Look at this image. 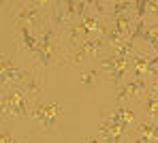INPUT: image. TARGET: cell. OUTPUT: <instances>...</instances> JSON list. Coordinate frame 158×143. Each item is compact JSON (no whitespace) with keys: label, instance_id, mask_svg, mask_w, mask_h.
<instances>
[{"label":"cell","instance_id":"obj_17","mask_svg":"<svg viewBox=\"0 0 158 143\" xmlns=\"http://www.w3.org/2000/svg\"><path fill=\"white\" fill-rule=\"evenodd\" d=\"M132 143H143V139H141V137H137V139H135Z\"/></svg>","mask_w":158,"mask_h":143},{"label":"cell","instance_id":"obj_13","mask_svg":"<svg viewBox=\"0 0 158 143\" xmlns=\"http://www.w3.org/2000/svg\"><path fill=\"white\" fill-rule=\"evenodd\" d=\"M96 77H98V68H88V71L81 75V79H79V81H81L85 88H90L94 81H96Z\"/></svg>","mask_w":158,"mask_h":143},{"label":"cell","instance_id":"obj_5","mask_svg":"<svg viewBox=\"0 0 158 143\" xmlns=\"http://www.w3.org/2000/svg\"><path fill=\"white\" fill-rule=\"evenodd\" d=\"M47 22L56 32H62L66 26L75 24L71 22L66 9H64V0H49V11H47Z\"/></svg>","mask_w":158,"mask_h":143},{"label":"cell","instance_id":"obj_4","mask_svg":"<svg viewBox=\"0 0 158 143\" xmlns=\"http://www.w3.org/2000/svg\"><path fill=\"white\" fill-rule=\"evenodd\" d=\"M101 122H115V124H122L126 128H135V124L139 122V107L137 105H105L101 109V115H98Z\"/></svg>","mask_w":158,"mask_h":143},{"label":"cell","instance_id":"obj_6","mask_svg":"<svg viewBox=\"0 0 158 143\" xmlns=\"http://www.w3.org/2000/svg\"><path fill=\"white\" fill-rule=\"evenodd\" d=\"M60 41H62V51H64V56H69V54H73L75 49L81 47V43L85 41V34L81 32L79 28V24H71V26H66V28L60 32ZM64 60V58H62Z\"/></svg>","mask_w":158,"mask_h":143},{"label":"cell","instance_id":"obj_1","mask_svg":"<svg viewBox=\"0 0 158 143\" xmlns=\"http://www.w3.org/2000/svg\"><path fill=\"white\" fill-rule=\"evenodd\" d=\"M34 103L22 92L19 86H9L0 90V122L11 120H28L32 113Z\"/></svg>","mask_w":158,"mask_h":143},{"label":"cell","instance_id":"obj_16","mask_svg":"<svg viewBox=\"0 0 158 143\" xmlns=\"http://www.w3.org/2000/svg\"><path fill=\"white\" fill-rule=\"evenodd\" d=\"M9 4H11L9 0H0V9H2V6H9Z\"/></svg>","mask_w":158,"mask_h":143},{"label":"cell","instance_id":"obj_8","mask_svg":"<svg viewBox=\"0 0 158 143\" xmlns=\"http://www.w3.org/2000/svg\"><path fill=\"white\" fill-rule=\"evenodd\" d=\"M131 128L122 126V124H115V122H101L98 120V135L103 143H122L128 137Z\"/></svg>","mask_w":158,"mask_h":143},{"label":"cell","instance_id":"obj_2","mask_svg":"<svg viewBox=\"0 0 158 143\" xmlns=\"http://www.w3.org/2000/svg\"><path fill=\"white\" fill-rule=\"evenodd\" d=\"M15 17L13 24L17 26H26V28L39 30L47 24V11H49V0H28V2H15Z\"/></svg>","mask_w":158,"mask_h":143},{"label":"cell","instance_id":"obj_12","mask_svg":"<svg viewBox=\"0 0 158 143\" xmlns=\"http://www.w3.org/2000/svg\"><path fill=\"white\" fill-rule=\"evenodd\" d=\"M132 15H135V19H148V0H137Z\"/></svg>","mask_w":158,"mask_h":143},{"label":"cell","instance_id":"obj_10","mask_svg":"<svg viewBox=\"0 0 158 143\" xmlns=\"http://www.w3.org/2000/svg\"><path fill=\"white\" fill-rule=\"evenodd\" d=\"M90 11L101 17V19H109L111 15V2H105V0H90Z\"/></svg>","mask_w":158,"mask_h":143},{"label":"cell","instance_id":"obj_14","mask_svg":"<svg viewBox=\"0 0 158 143\" xmlns=\"http://www.w3.org/2000/svg\"><path fill=\"white\" fill-rule=\"evenodd\" d=\"M15 64H13V60L6 56V54H0V75H4L6 71H11Z\"/></svg>","mask_w":158,"mask_h":143},{"label":"cell","instance_id":"obj_7","mask_svg":"<svg viewBox=\"0 0 158 143\" xmlns=\"http://www.w3.org/2000/svg\"><path fill=\"white\" fill-rule=\"evenodd\" d=\"M15 47L26 54V56L34 58L39 51V45H36V32L34 30L26 28V26H17L15 28Z\"/></svg>","mask_w":158,"mask_h":143},{"label":"cell","instance_id":"obj_9","mask_svg":"<svg viewBox=\"0 0 158 143\" xmlns=\"http://www.w3.org/2000/svg\"><path fill=\"white\" fill-rule=\"evenodd\" d=\"M19 88H22V92L26 94L34 105H36V103H41V100H43V96L47 94V88H45V84H43V79L39 77V71H36V68L32 71V75H30V77H28Z\"/></svg>","mask_w":158,"mask_h":143},{"label":"cell","instance_id":"obj_3","mask_svg":"<svg viewBox=\"0 0 158 143\" xmlns=\"http://www.w3.org/2000/svg\"><path fill=\"white\" fill-rule=\"evenodd\" d=\"M62 117H64V109H62V105L60 103H56V100H41V103H36L34 107H32V113H30V120L36 124V128L41 130V133H52L53 128L62 122Z\"/></svg>","mask_w":158,"mask_h":143},{"label":"cell","instance_id":"obj_11","mask_svg":"<svg viewBox=\"0 0 158 143\" xmlns=\"http://www.w3.org/2000/svg\"><path fill=\"white\" fill-rule=\"evenodd\" d=\"M135 9V2H122V0H113L111 2V15L109 17H118V15H131Z\"/></svg>","mask_w":158,"mask_h":143},{"label":"cell","instance_id":"obj_15","mask_svg":"<svg viewBox=\"0 0 158 143\" xmlns=\"http://www.w3.org/2000/svg\"><path fill=\"white\" fill-rule=\"evenodd\" d=\"M83 143H101V139H96V137H88V139H83Z\"/></svg>","mask_w":158,"mask_h":143}]
</instances>
